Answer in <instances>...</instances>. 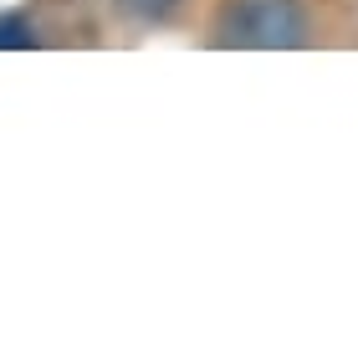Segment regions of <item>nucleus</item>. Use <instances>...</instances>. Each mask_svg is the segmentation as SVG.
<instances>
[{"mask_svg": "<svg viewBox=\"0 0 358 353\" xmlns=\"http://www.w3.org/2000/svg\"><path fill=\"white\" fill-rule=\"evenodd\" d=\"M123 15H134V21H169L179 10V0H113Z\"/></svg>", "mask_w": 358, "mask_h": 353, "instance_id": "nucleus-3", "label": "nucleus"}, {"mask_svg": "<svg viewBox=\"0 0 358 353\" xmlns=\"http://www.w3.org/2000/svg\"><path fill=\"white\" fill-rule=\"evenodd\" d=\"M36 46V26L26 15H0V52H26Z\"/></svg>", "mask_w": 358, "mask_h": 353, "instance_id": "nucleus-2", "label": "nucleus"}, {"mask_svg": "<svg viewBox=\"0 0 358 353\" xmlns=\"http://www.w3.org/2000/svg\"><path fill=\"white\" fill-rule=\"evenodd\" d=\"M307 41L302 0H225L215 15V46L241 52H292Z\"/></svg>", "mask_w": 358, "mask_h": 353, "instance_id": "nucleus-1", "label": "nucleus"}]
</instances>
